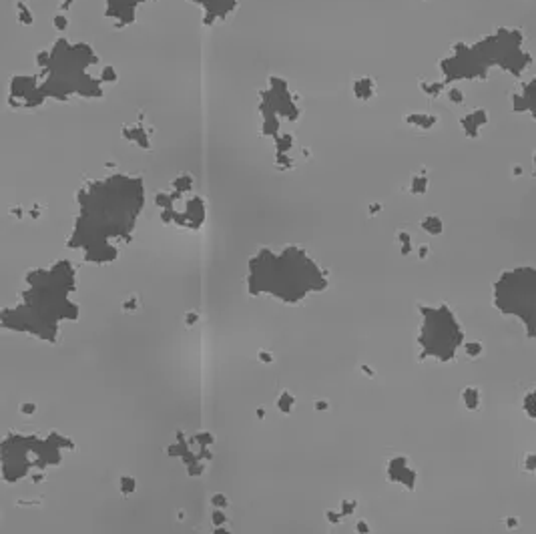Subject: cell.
Masks as SVG:
<instances>
[{
	"label": "cell",
	"mask_w": 536,
	"mask_h": 534,
	"mask_svg": "<svg viewBox=\"0 0 536 534\" xmlns=\"http://www.w3.org/2000/svg\"><path fill=\"white\" fill-rule=\"evenodd\" d=\"M522 408H524V414L536 422V388L526 392L524 400H522Z\"/></svg>",
	"instance_id": "8992f818"
},
{
	"label": "cell",
	"mask_w": 536,
	"mask_h": 534,
	"mask_svg": "<svg viewBox=\"0 0 536 534\" xmlns=\"http://www.w3.org/2000/svg\"><path fill=\"white\" fill-rule=\"evenodd\" d=\"M504 522H506V526H508L510 530H512V528H518V518H514V516H510V518H506Z\"/></svg>",
	"instance_id": "8fae6325"
},
{
	"label": "cell",
	"mask_w": 536,
	"mask_h": 534,
	"mask_svg": "<svg viewBox=\"0 0 536 534\" xmlns=\"http://www.w3.org/2000/svg\"><path fill=\"white\" fill-rule=\"evenodd\" d=\"M462 400H464L468 410H476L480 406V390L478 388H466L464 394H462Z\"/></svg>",
	"instance_id": "52a82bcc"
},
{
	"label": "cell",
	"mask_w": 536,
	"mask_h": 534,
	"mask_svg": "<svg viewBox=\"0 0 536 534\" xmlns=\"http://www.w3.org/2000/svg\"><path fill=\"white\" fill-rule=\"evenodd\" d=\"M532 163H534V173H536V151H534V159H532Z\"/></svg>",
	"instance_id": "7c38bea8"
},
{
	"label": "cell",
	"mask_w": 536,
	"mask_h": 534,
	"mask_svg": "<svg viewBox=\"0 0 536 534\" xmlns=\"http://www.w3.org/2000/svg\"><path fill=\"white\" fill-rule=\"evenodd\" d=\"M424 229L428 233H432V235H436V233L442 231V221H440L438 217H428V219L424 221Z\"/></svg>",
	"instance_id": "ba28073f"
},
{
	"label": "cell",
	"mask_w": 536,
	"mask_h": 534,
	"mask_svg": "<svg viewBox=\"0 0 536 534\" xmlns=\"http://www.w3.org/2000/svg\"><path fill=\"white\" fill-rule=\"evenodd\" d=\"M424 325L420 344L424 346V355L436 360H452L456 349L464 340V331L458 325L454 313L448 307H424Z\"/></svg>",
	"instance_id": "7a4b0ae2"
},
{
	"label": "cell",
	"mask_w": 536,
	"mask_h": 534,
	"mask_svg": "<svg viewBox=\"0 0 536 534\" xmlns=\"http://www.w3.org/2000/svg\"><path fill=\"white\" fill-rule=\"evenodd\" d=\"M476 48L490 69L500 67L512 76H520L530 65V56L522 48V34L514 28L496 30L494 34L476 43Z\"/></svg>",
	"instance_id": "3957f363"
},
{
	"label": "cell",
	"mask_w": 536,
	"mask_h": 534,
	"mask_svg": "<svg viewBox=\"0 0 536 534\" xmlns=\"http://www.w3.org/2000/svg\"><path fill=\"white\" fill-rule=\"evenodd\" d=\"M486 123H488V115H486L484 109H476L462 118V125H464V131H466L468 137H478L482 127H486Z\"/></svg>",
	"instance_id": "5b68a950"
},
{
	"label": "cell",
	"mask_w": 536,
	"mask_h": 534,
	"mask_svg": "<svg viewBox=\"0 0 536 534\" xmlns=\"http://www.w3.org/2000/svg\"><path fill=\"white\" fill-rule=\"evenodd\" d=\"M464 349H466V353L470 355V358H478V355L484 351V348H482L480 342H468L466 346H464Z\"/></svg>",
	"instance_id": "9c48e42d"
},
{
	"label": "cell",
	"mask_w": 536,
	"mask_h": 534,
	"mask_svg": "<svg viewBox=\"0 0 536 534\" xmlns=\"http://www.w3.org/2000/svg\"><path fill=\"white\" fill-rule=\"evenodd\" d=\"M512 109L516 113L528 111L536 118V78L524 83L522 89L512 94Z\"/></svg>",
	"instance_id": "277c9868"
},
{
	"label": "cell",
	"mask_w": 536,
	"mask_h": 534,
	"mask_svg": "<svg viewBox=\"0 0 536 534\" xmlns=\"http://www.w3.org/2000/svg\"><path fill=\"white\" fill-rule=\"evenodd\" d=\"M494 305L502 315L520 320L526 335L536 338V267H516L494 283Z\"/></svg>",
	"instance_id": "6da1fadb"
},
{
	"label": "cell",
	"mask_w": 536,
	"mask_h": 534,
	"mask_svg": "<svg viewBox=\"0 0 536 534\" xmlns=\"http://www.w3.org/2000/svg\"><path fill=\"white\" fill-rule=\"evenodd\" d=\"M524 470H528V472H536V454L534 452H530V454L524 456Z\"/></svg>",
	"instance_id": "30bf717a"
}]
</instances>
